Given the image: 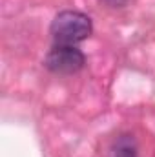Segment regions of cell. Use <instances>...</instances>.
<instances>
[{"instance_id":"cell-1","label":"cell","mask_w":155,"mask_h":157,"mask_svg":"<svg viewBox=\"0 0 155 157\" xmlns=\"http://www.w3.org/2000/svg\"><path fill=\"white\" fill-rule=\"evenodd\" d=\"M51 37L57 44H68V46H75L78 42L86 40L91 31H93V24L91 18L80 11H60L53 22H51Z\"/></svg>"},{"instance_id":"cell-3","label":"cell","mask_w":155,"mask_h":157,"mask_svg":"<svg viewBox=\"0 0 155 157\" xmlns=\"http://www.w3.org/2000/svg\"><path fill=\"white\" fill-rule=\"evenodd\" d=\"M110 157H137V144L131 135H120L113 143Z\"/></svg>"},{"instance_id":"cell-2","label":"cell","mask_w":155,"mask_h":157,"mask_svg":"<svg viewBox=\"0 0 155 157\" xmlns=\"http://www.w3.org/2000/svg\"><path fill=\"white\" fill-rule=\"evenodd\" d=\"M86 64L84 53L68 44H55L44 57V68L57 75H73Z\"/></svg>"}]
</instances>
